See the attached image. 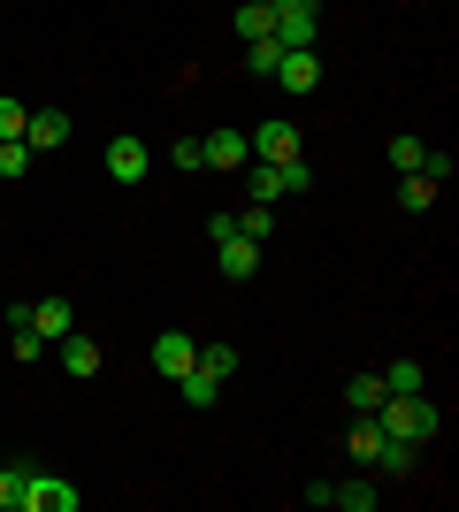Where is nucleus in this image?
I'll return each instance as SVG.
<instances>
[{"mask_svg":"<svg viewBox=\"0 0 459 512\" xmlns=\"http://www.w3.org/2000/svg\"><path fill=\"white\" fill-rule=\"evenodd\" d=\"M375 421H383V436H398V444H429L444 428V413L429 406V390H406V398H383Z\"/></svg>","mask_w":459,"mask_h":512,"instance_id":"obj_1","label":"nucleus"},{"mask_svg":"<svg viewBox=\"0 0 459 512\" xmlns=\"http://www.w3.org/2000/svg\"><path fill=\"white\" fill-rule=\"evenodd\" d=\"M268 8H276V31H268L276 46H314L322 39V0H268Z\"/></svg>","mask_w":459,"mask_h":512,"instance_id":"obj_2","label":"nucleus"},{"mask_svg":"<svg viewBox=\"0 0 459 512\" xmlns=\"http://www.w3.org/2000/svg\"><path fill=\"white\" fill-rule=\"evenodd\" d=\"M23 512H77V482H69V474H54V467H31Z\"/></svg>","mask_w":459,"mask_h":512,"instance_id":"obj_3","label":"nucleus"},{"mask_svg":"<svg viewBox=\"0 0 459 512\" xmlns=\"http://www.w3.org/2000/svg\"><path fill=\"white\" fill-rule=\"evenodd\" d=\"M276 85H284L291 100H306V92L322 85V54H314V46H284V62H276Z\"/></svg>","mask_w":459,"mask_h":512,"instance_id":"obj_4","label":"nucleus"},{"mask_svg":"<svg viewBox=\"0 0 459 512\" xmlns=\"http://www.w3.org/2000/svg\"><path fill=\"white\" fill-rule=\"evenodd\" d=\"M146 169H153L146 138H131V130H123V138H108V176H115V184H138Z\"/></svg>","mask_w":459,"mask_h":512,"instance_id":"obj_5","label":"nucleus"},{"mask_svg":"<svg viewBox=\"0 0 459 512\" xmlns=\"http://www.w3.org/2000/svg\"><path fill=\"white\" fill-rule=\"evenodd\" d=\"M199 161H207V169H245L253 146H245V130H207V138H199Z\"/></svg>","mask_w":459,"mask_h":512,"instance_id":"obj_6","label":"nucleus"},{"mask_svg":"<svg viewBox=\"0 0 459 512\" xmlns=\"http://www.w3.org/2000/svg\"><path fill=\"white\" fill-rule=\"evenodd\" d=\"M215 245H222V276H230V283H253V276H261V245H253V237H238V230H230V237H215Z\"/></svg>","mask_w":459,"mask_h":512,"instance_id":"obj_7","label":"nucleus"},{"mask_svg":"<svg viewBox=\"0 0 459 512\" xmlns=\"http://www.w3.org/2000/svg\"><path fill=\"white\" fill-rule=\"evenodd\" d=\"M192 360H199V344L184 337V329H161V337H153V367H161V375H192Z\"/></svg>","mask_w":459,"mask_h":512,"instance_id":"obj_8","label":"nucleus"},{"mask_svg":"<svg viewBox=\"0 0 459 512\" xmlns=\"http://www.w3.org/2000/svg\"><path fill=\"white\" fill-rule=\"evenodd\" d=\"M245 146H253V161H291L299 153V123H261V130H245Z\"/></svg>","mask_w":459,"mask_h":512,"instance_id":"obj_9","label":"nucleus"},{"mask_svg":"<svg viewBox=\"0 0 459 512\" xmlns=\"http://www.w3.org/2000/svg\"><path fill=\"white\" fill-rule=\"evenodd\" d=\"M62 138H69V115H62V107H31V123H23V146H31V153H54Z\"/></svg>","mask_w":459,"mask_h":512,"instance_id":"obj_10","label":"nucleus"},{"mask_svg":"<svg viewBox=\"0 0 459 512\" xmlns=\"http://www.w3.org/2000/svg\"><path fill=\"white\" fill-rule=\"evenodd\" d=\"M62 344V367L85 383V375H100V337H85V329H69V337H54Z\"/></svg>","mask_w":459,"mask_h":512,"instance_id":"obj_11","label":"nucleus"},{"mask_svg":"<svg viewBox=\"0 0 459 512\" xmlns=\"http://www.w3.org/2000/svg\"><path fill=\"white\" fill-rule=\"evenodd\" d=\"M23 321H31V329H39L46 344H54V337H69V329H77V314H69V299H39V306H23Z\"/></svg>","mask_w":459,"mask_h":512,"instance_id":"obj_12","label":"nucleus"},{"mask_svg":"<svg viewBox=\"0 0 459 512\" xmlns=\"http://www.w3.org/2000/svg\"><path fill=\"white\" fill-rule=\"evenodd\" d=\"M406 390H429V367L421 360H391L383 367V398H406Z\"/></svg>","mask_w":459,"mask_h":512,"instance_id":"obj_13","label":"nucleus"},{"mask_svg":"<svg viewBox=\"0 0 459 512\" xmlns=\"http://www.w3.org/2000/svg\"><path fill=\"white\" fill-rule=\"evenodd\" d=\"M329 505H337V512H375L383 490H375V482H329Z\"/></svg>","mask_w":459,"mask_h":512,"instance_id":"obj_14","label":"nucleus"},{"mask_svg":"<svg viewBox=\"0 0 459 512\" xmlns=\"http://www.w3.org/2000/svg\"><path fill=\"white\" fill-rule=\"evenodd\" d=\"M398 207H406V214H429V207H437V176H398Z\"/></svg>","mask_w":459,"mask_h":512,"instance_id":"obj_15","label":"nucleus"},{"mask_svg":"<svg viewBox=\"0 0 459 512\" xmlns=\"http://www.w3.org/2000/svg\"><path fill=\"white\" fill-rule=\"evenodd\" d=\"M345 444H352V459H360V467H375V451H383V421H375V413H360Z\"/></svg>","mask_w":459,"mask_h":512,"instance_id":"obj_16","label":"nucleus"},{"mask_svg":"<svg viewBox=\"0 0 459 512\" xmlns=\"http://www.w3.org/2000/svg\"><path fill=\"white\" fill-rule=\"evenodd\" d=\"M199 375H215V383H230V375H238V344H199Z\"/></svg>","mask_w":459,"mask_h":512,"instance_id":"obj_17","label":"nucleus"},{"mask_svg":"<svg viewBox=\"0 0 459 512\" xmlns=\"http://www.w3.org/2000/svg\"><path fill=\"white\" fill-rule=\"evenodd\" d=\"M176 390H184V406H192V413H207L222 398V383H215V375H199V367H192V375H176Z\"/></svg>","mask_w":459,"mask_h":512,"instance_id":"obj_18","label":"nucleus"},{"mask_svg":"<svg viewBox=\"0 0 459 512\" xmlns=\"http://www.w3.org/2000/svg\"><path fill=\"white\" fill-rule=\"evenodd\" d=\"M23 490H31V459L0 467V512H23Z\"/></svg>","mask_w":459,"mask_h":512,"instance_id":"obj_19","label":"nucleus"},{"mask_svg":"<svg viewBox=\"0 0 459 512\" xmlns=\"http://www.w3.org/2000/svg\"><path fill=\"white\" fill-rule=\"evenodd\" d=\"M268 31H276V8H268V0H245L238 8V39H268Z\"/></svg>","mask_w":459,"mask_h":512,"instance_id":"obj_20","label":"nucleus"},{"mask_svg":"<svg viewBox=\"0 0 459 512\" xmlns=\"http://www.w3.org/2000/svg\"><path fill=\"white\" fill-rule=\"evenodd\" d=\"M345 406L352 413H375V406H383V375H352V383H345Z\"/></svg>","mask_w":459,"mask_h":512,"instance_id":"obj_21","label":"nucleus"},{"mask_svg":"<svg viewBox=\"0 0 459 512\" xmlns=\"http://www.w3.org/2000/svg\"><path fill=\"white\" fill-rule=\"evenodd\" d=\"M276 62H284L276 39H245V69H253V77H276Z\"/></svg>","mask_w":459,"mask_h":512,"instance_id":"obj_22","label":"nucleus"},{"mask_svg":"<svg viewBox=\"0 0 459 512\" xmlns=\"http://www.w3.org/2000/svg\"><path fill=\"white\" fill-rule=\"evenodd\" d=\"M230 222H238V237H253V245H268V230H276V214H268L261 199H253L245 214H230Z\"/></svg>","mask_w":459,"mask_h":512,"instance_id":"obj_23","label":"nucleus"},{"mask_svg":"<svg viewBox=\"0 0 459 512\" xmlns=\"http://www.w3.org/2000/svg\"><path fill=\"white\" fill-rule=\"evenodd\" d=\"M414 451H421V444H398V436H383L375 467H383V474H414Z\"/></svg>","mask_w":459,"mask_h":512,"instance_id":"obj_24","label":"nucleus"},{"mask_svg":"<svg viewBox=\"0 0 459 512\" xmlns=\"http://www.w3.org/2000/svg\"><path fill=\"white\" fill-rule=\"evenodd\" d=\"M23 169H31V146H23V138H0V184H16Z\"/></svg>","mask_w":459,"mask_h":512,"instance_id":"obj_25","label":"nucleus"},{"mask_svg":"<svg viewBox=\"0 0 459 512\" xmlns=\"http://www.w3.org/2000/svg\"><path fill=\"white\" fill-rule=\"evenodd\" d=\"M8 344H16V360H46V337L31 321H8Z\"/></svg>","mask_w":459,"mask_h":512,"instance_id":"obj_26","label":"nucleus"},{"mask_svg":"<svg viewBox=\"0 0 459 512\" xmlns=\"http://www.w3.org/2000/svg\"><path fill=\"white\" fill-rule=\"evenodd\" d=\"M421 153H429L421 138H391V169H398V176H414V169H421Z\"/></svg>","mask_w":459,"mask_h":512,"instance_id":"obj_27","label":"nucleus"},{"mask_svg":"<svg viewBox=\"0 0 459 512\" xmlns=\"http://www.w3.org/2000/svg\"><path fill=\"white\" fill-rule=\"evenodd\" d=\"M23 123H31V107H16V100H0V138H23Z\"/></svg>","mask_w":459,"mask_h":512,"instance_id":"obj_28","label":"nucleus"},{"mask_svg":"<svg viewBox=\"0 0 459 512\" xmlns=\"http://www.w3.org/2000/svg\"><path fill=\"white\" fill-rule=\"evenodd\" d=\"M421 176H437V184H452V153H444V146H429V153H421Z\"/></svg>","mask_w":459,"mask_h":512,"instance_id":"obj_29","label":"nucleus"},{"mask_svg":"<svg viewBox=\"0 0 459 512\" xmlns=\"http://www.w3.org/2000/svg\"><path fill=\"white\" fill-rule=\"evenodd\" d=\"M169 161H176V169H207V161H199V138H176Z\"/></svg>","mask_w":459,"mask_h":512,"instance_id":"obj_30","label":"nucleus"},{"mask_svg":"<svg viewBox=\"0 0 459 512\" xmlns=\"http://www.w3.org/2000/svg\"><path fill=\"white\" fill-rule=\"evenodd\" d=\"M0 321H8V306H0Z\"/></svg>","mask_w":459,"mask_h":512,"instance_id":"obj_31","label":"nucleus"}]
</instances>
